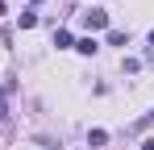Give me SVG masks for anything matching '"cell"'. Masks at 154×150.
Instances as JSON below:
<instances>
[{
	"label": "cell",
	"mask_w": 154,
	"mask_h": 150,
	"mask_svg": "<svg viewBox=\"0 0 154 150\" xmlns=\"http://www.w3.org/2000/svg\"><path fill=\"white\" fill-rule=\"evenodd\" d=\"M83 21H88V29H104L108 25V13L104 8H92V13H83Z\"/></svg>",
	"instance_id": "1"
},
{
	"label": "cell",
	"mask_w": 154,
	"mask_h": 150,
	"mask_svg": "<svg viewBox=\"0 0 154 150\" xmlns=\"http://www.w3.org/2000/svg\"><path fill=\"white\" fill-rule=\"evenodd\" d=\"M75 50H79V54H96L100 46H96V38H79V42H75Z\"/></svg>",
	"instance_id": "2"
},
{
	"label": "cell",
	"mask_w": 154,
	"mask_h": 150,
	"mask_svg": "<svg viewBox=\"0 0 154 150\" xmlns=\"http://www.w3.org/2000/svg\"><path fill=\"white\" fill-rule=\"evenodd\" d=\"M88 142H92V146H104V142H108V133H104V129H92V133H88Z\"/></svg>",
	"instance_id": "3"
},
{
	"label": "cell",
	"mask_w": 154,
	"mask_h": 150,
	"mask_svg": "<svg viewBox=\"0 0 154 150\" xmlns=\"http://www.w3.org/2000/svg\"><path fill=\"white\" fill-rule=\"evenodd\" d=\"M54 46H58V50L71 46V33H67V29H58V33H54Z\"/></svg>",
	"instance_id": "4"
},
{
	"label": "cell",
	"mask_w": 154,
	"mask_h": 150,
	"mask_svg": "<svg viewBox=\"0 0 154 150\" xmlns=\"http://www.w3.org/2000/svg\"><path fill=\"white\" fill-rule=\"evenodd\" d=\"M38 25V13H21V29H33Z\"/></svg>",
	"instance_id": "5"
},
{
	"label": "cell",
	"mask_w": 154,
	"mask_h": 150,
	"mask_svg": "<svg viewBox=\"0 0 154 150\" xmlns=\"http://www.w3.org/2000/svg\"><path fill=\"white\" fill-rule=\"evenodd\" d=\"M33 4H42V0H33Z\"/></svg>",
	"instance_id": "6"
}]
</instances>
